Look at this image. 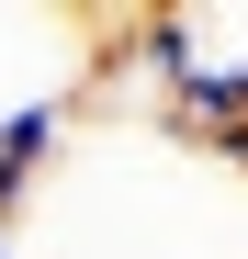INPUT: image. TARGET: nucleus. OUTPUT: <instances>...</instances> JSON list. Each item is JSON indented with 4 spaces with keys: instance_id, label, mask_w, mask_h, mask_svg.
<instances>
[{
    "instance_id": "nucleus-1",
    "label": "nucleus",
    "mask_w": 248,
    "mask_h": 259,
    "mask_svg": "<svg viewBox=\"0 0 248 259\" xmlns=\"http://www.w3.org/2000/svg\"><path fill=\"white\" fill-rule=\"evenodd\" d=\"M57 158H68V102H57V91H34V102L0 113V237L34 214V192H46Z\"/></svg>"
},
{
    "instance_id": "nucleus-2",
    "label": "nucleus",
    "mask_w": 248,
    "mask_h": 259,
    "mask_svg": "<svg viewBox=\"0 0 248 259\" xmlns=\"http://www.w3.org/2000/svg\"><path fill=\"white\" fill-rule=\"evenodd\" d=\"M0 259H12V237H0Z\"/></svg>"
}]
</instances>
